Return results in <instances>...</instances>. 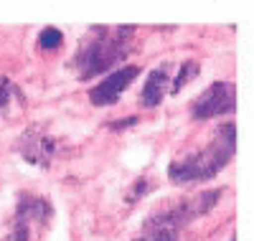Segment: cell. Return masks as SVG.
<instances>
[{
    "mask_svg": "<svg viewBox=\"0 0 254 241\" xmlns=\"http://www.w3.org/2000/svg\"><path fill=\"white\" fill-rule=\"evenodd\" d=\"M237 152V124L234 122H224L211 145L190 152V155L173 160L168 165V178L176 185H188V183H201L214 178L219 170H224L229 165V160Z\"/></svg>",
    "mask_w": 254,
    "mask_h": 241,
    "instance_id": "obj_1",
    "label": "cell"
},
{
    "mask_svg": "<svg viewBox=\"0 0 254 241\" xmlns=\"http://www.w3.org/2000/svg\"><path fill=\"white\" fill-rule=\"evenodd\" d=\"M132 33H135V26H117V28L94 26L92 36L79 46L76 59H74L79 79L87 81L92 76L107 74L115 63H120L127 56Z\"/></svg>",
    "mask_w": 254,
    "mask_h": 241,
    "instance_id": "obj_2",
    "label": "cell"
},
{
    "mask_svg": "<svg viewBox=\"0 0 254 241\" xmlns=\"http://www.w3.org/2000/svg\"><path fill=\"white\" fill-rule=\"evenodd\" d=\"M237 109V86L234 81H214L203 89L193 104H190V115L193 120H208L219 115H234Z\"/></svg>",
    "mask_w": 254,
    "mask_h": 241,
    "instance_id": "obj_3",
    "label": "cell"
},
{
    "mask_svg": "<svg viewBox=\"0 0 254 241\" xmlns=\"http://www.w3.org/2000/svg\"><path fill=\"white\" fill-rule=\"evenodd\" d=\"M137 76H140V66H135V63H130V66H122V69L107 74V76H104V79L94 86V89L89 92V102H92L94 107H110V104H115V102L122 97V92H125Z\"/></svg>",
    "mask_w": 254,
    "mask_h": 241,
    "instance_id": "obj_4",
    "label": "cell"
},
{
    "mask_svg": "<svg viewBox=\"0 0 254 241\" xmlns=\"http://www.w3.org/2000/svg\"><path fill=\"white\" fill-rule=\"evenodd\" d=\"M18 152L26 163L46 168V165H51V158L56 155V140L51 135H46L41 127H31L20 135Z\"/></svg>",
    "mask_w": 254,
    "mask_h": 241,
    "instance_id": "obj_5",
    "label": "cell"
},
{
    "mask_svg": "<svg viewBox=\"0 0 254 241\" xmlns=\"http://www.w3.org/2000/svg\"><path fill=\"white\" fill-rule=\"evenodd\" d=\"M51 213H54V208H51L49 198H44V195H33V193H20L13 224H20V226L31 229L33 224H46L51 218Z\"/></svg>",
    "mask_w": 254,
    "mask_h": 241,
    "instance_id": "obj_6",
    "label": "cell"
},
{
    "mask_svg": "<svg viewBox=\"0 0 254 241\" xmlns=\"http://www.w3.org/2000/svg\"><path fill=\"white\" fill-rule=\"evenodd\" d=\"M171 63H160L158 69H153L145 79V86L140 92V104L142 107H158L165 94H168V86H171Z\"/></svg>",
    "mask_w": 254,
    "mask_h": 241,
    "instance_id": "obj_7",
    "label": "cell"
},
{
    "mask_svg": "<svg viewBox=\"0 0 254 241\" xmlns=\"http://www.w3.org/2000/svg\"><path fill=\"white\" fill-rule=\"evenodd\" d=\"M196 76H198V61H193V59H190V61H183L181 69H178V79H176L173 86H171V94H178L183 86H186L188 81H193Z\"/></svg>",
    "mask_w": 254,
    "mask_h": 241,
    "instance_id": "obj_8",
    "label": "cell"
},
{
    "mask_svg": "<svg viewBox=\"0 0 254 241\" xmlns=\"http://www.w3.org/2000/svg\"><path fill=\"white\" fill-rule=\"evenodd\" d=\"M38 43H41V49L54 51V49H59L61 43H64V36H61V31H59V28L49 26V28H44V31H41V36H38Z\"/></svg>",
    "mask_w": 254,
    "mask_h": 241,
    "instance_id": "obj_9",
    "label": "cell"
},
{
    "mask_svg": "<svg viewBox=\"0 0 254 241\" xmlns=\"http://www.w3.org/2000/svg\"><path fill=\"white\" fill-rule=\"evenodd\" d=\"M18 97V89L10 84L8 76H0V115L10 109V102Z\"/></svg>",
    "mask_w": 254,
    "mask_h": 241,
    "instance_id": "obj_10",
    "label": "cell"
},
{
    "mask_svg": "<svg viewBox=\"0 0 254 241\" xmlns=\"http://www.w3.org/2000/svg\"><path fill=\"white\" fill-rule=\"evenodd\" d=\"M132 241H178V231H171V229H145V234L132 239Z\"/></svg>",
    "mask_w": 254,
    "mask_h": 241,
    "instance_id": "obj_11",
    "label": "cell"
},
{
    "mask_svg": "<svg viewBox=\"0 0 254 241\" xmlns=\"http://www.w3.org/2000/svg\"><path fill=\"white\" fill-rule=\"evenodd\" d=\"M28 239H31V229H28V226L13 224V229H10V234H8L5 241H28Z\"/></svg>",
    "mask_w": 254,
    "mask_h": 241,
    "instance_id": "obj_12",
    "label": "cell"
},
{
    "mask_svg": "<svg viewBox=\"0 0 254 241\" xmlns=\"http://www.w3.org/2000/svg\"><path fill=\"white\" fill-rule=\"evenodd\" d=\"M145 190H150V183H147V181L142 178V181H137V183H135V190L130 193V198H127V201H130V203H135V201L140 198V195H142Z\"/></svg>",
    "mask_w": 254,
    "mask_h": 241,
    "instance_id": "obj_13",
    "label": "cell"
},
{
    "mask_svg": "<svg viewBox=\"0 0 254 241\" xmlns=\"http://www.w3.org/2000/svg\"><path fill=\"white\" fill-rule=\"evenodd\" d=\"M137 122V117H130V120H122V122H112L110 127L112 129H122V127H130V124H135Z\"/></svg>",
    "mask_w": 254,
    "mask_h": 241,
    "instance_id": "obj_14",
    "label": "cell"
}]
</instances>
